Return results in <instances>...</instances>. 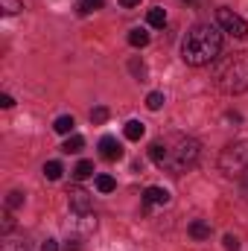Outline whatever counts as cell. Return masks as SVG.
<instances>
[{"label":"cell","mask_w":248,"mask_h":251,"mask_svg":"<svg viewBox=\"0 0 248 251\" xmlns=\"http://www.w3.org/2000/svg\"><path fill=\"white\" fill-rule=\"evenodd\" d=\"M41 251H59V243H56V240H44Z\"/></svg>","instance_id":"obj_26"},{"label":"cell","mask_w":248,"mask_h":251,"mask_svg":"<svg viewBox=\"0 0 248 251\" xmlns=\"http://www.w3.org/2000/svg\"><path fill=\"white\" fill-rule=\"evenodd\" d=\"M62 164H59V161H47V164H44V178H50V181H59V178H62Z\"/></svg>","instance_id":"obj_15"},{"label":"cell","mask_w":248,"mask_h":251,"mask_svg":"<svg viewBox=\"0 0 248 251\" xmlns=\"http://www.w3.org/2000/svg\"><path fill=\"white\" fill-rule=\"evenodd\" d=\"M0 105H3V108H12V105H15V100H12L9 94H3V97H0Z\"/></svg>","instance_id":"obj_27"},{"label":"cell","mask_w":248,"mask_h":251,"mask_svg":"<svg viewBox=\"0 0 248 251\" xmlns=\"http://www.w3.org/2000/svg\"><path fill=\"white\" fill-rule=\"evenodd\" d=\"M12 225H15V219L6 213V216H3V231H12Z\"/></svg>","instance_id":"obj_28"},{"label":"cell","mask_w":248,"mask_h":251,"mask_svg":"<svg viewBox=\"0 0 248 251\" xmlns=\"http://www.w3.org/2000/svg\"><path fill=\"white\" fill-rule=\"evenodd\" d=\"M240 178H243V196L248 199V167H246V173H243Z\"/></svg>","instance_id":"obj_29"},{"label":"cell","mask_w":248,"mask_h":251,"mask_svg":"<svg viewBox=\"0 0 248 251\" xmlns=\"http://www.w3.org/2000/svg\"><path fill=\"white\" fill-rule=\"evenodd\" d=\"M161 105H164V94H161V91H152V94L146 97V108H149V111H158Z\"/></svg>","instance_id":"obj_19"},{"label":"cell","mask_w":248,"mask_h":251,"mask_svg":"<svg viewBox=\"0 0 248 251\" xmlns=\"http://www.w3.org/2000/svg\"><path fill=\"white\" fill-rule=\"evenodd\" d=\"M167 146V158L161 164V170L173 173V176H181L187 170H193L198 164V155H201V143L196 137H187V134H173L164 140Z\"/></svg>","instance_id":"obj_2"},{"label":"cell","mask_w":248,"mask_h":251,"mask_svg":"<svg viewBox=\"0 0 248 251\" xmlns=\"http://www.w3.org/2000/svg\"><path fill=\"white\" fill-rule=\"evenodd\" d=\"M216 85L225 94H246L248 91V53H231L216 67Z\"/></svg>","instance_id":"obj_3"},{"label":"cell","mask_w":248,"mask_h":251,"mask_svg":"<svg viewBox=\"0 0 248 251\" xmlns=\"http://www.w3.org/2000/svg\"><path fill=\"white\" fill-rule=\"evenodd\" d=\"M222 243H225V251H240V240H237L234 234H225Z\"/></svg>","instance_id":"obj_25"},{"label":"cell","mask_w":248,"mask_h":251,"mask_svg":"<svg viewBox=\"0 0 248 251\" xmlns=\"http://www.w3.org/2000/svg\"><path fill=\"white\" fill-rule=\"evenodd\" d=\"M248 167V140H234L219 155V170L225 176H243Z\"/></svg>","instance_id":"obj_4"},{"label":"cell","mask_w":248,"mask_h":251,"mask_svg":"<svg viewBox=\"0 0 248 251\" xmlns=\"http://www.w3.org/2000/svg\"><path fill=\"white\" fill-rule=\"evenodd\" d=\"M140 0H120V6H125V9H131V6H137Z\"/></svg>","instance_id":"obj_30"},{"label":"cell","mask_w":248,"mask_h":251,"mask_svg":"<svg viewBox=\"0 0 248 251\" xmlns=\"http://www.w3.org/2000/svg\"><path fill=\"white\" fill-rule=\"evenodd\" d=\"M82 146H85V137H82V134H70V137L64 140L62 152H67V155L73 152V155H76V152H82Z\"/></svg>","instance_id":"obj_12"},{"label":"cell","mask_w":248,"mask_h":251,"mask_svg":"<svg viewBox=\"0 0 248 251\" xmlns=\"http://www.w3.org/2000/svg\"><path fill=\"white\" fill-rule=\"evenodd\" d=\"M222 53V32L210 24H196L181 41V59L193 67L210 64Z\"/></svg>","instance_id":"obj_1"},{"label":"cell","mask_w":248,"mask_h":251,"mask_svg":"<svg viewBox=\"0 0 248 251\" xmlns=\"http://www.w3.org/2000/svg\"><path fill=\"white\" fill-rule=\"evenodd\" d=\"M114 187H117V181H114L111 176H99V178H97V190H99V193H111Z\"/></svg>","instance_id":"obj_21"},{"label":"cell","mask_w":248,"mask_h":251,"mask_svg":"<svg viewBox=\"0 0 248 251\" xmlns=\"http://www.w3.org/2000/svg\"><path fill=\"white\" fill-rule=\"evenodd\" d=\"M149 158H152L158 167L164 164V158H167V146H164V140H155V143L149 146Z\"/></svg>","instance_id":"obj_13"},{"label":"cell","mask_w":248,"mask_h":251,"mask_svg":"<svg viewBox=\"0 0 248 251\" xmlns=\"http://www.w3.org/2000/svg\"><path fill=\"white\" fill-rule=\"evenodd\" d=\"M190 237H193V240H207V237H210V225L201 222V219H196V222L190 225Z\"/></svg>","instance_id":"obj_11"},{"label":"cell","mask_w":248,"mask_h":251,"mask_svg":"<svg viewBox=\"0 0 248 251\" xmlns=\"http://www.w3.org/2000/svg\"><path fill=\"white\" fill-rule=\"evenodd\" d=\"M123 134L128 137V140H140V137L146 134V126L140 123V120H128L125 128H123Z\"/></svg>","instance_id":"obj_9"},{"label":"cell","mask_w":248,"mask_h":251,"mask_svg":"<svg viewBox=\"0 0 248 251\" xmlns=\"http://www.w3.org/2000/svg\"><path fill=\"white\" fill-rule=\"evenodd\" d=\"M102 3H105V0H79V3H76V9H79L82 15H91V12L102 9Z\"/></svg>","instance_id":"obj_17"},{"label":"cell","mask_w":248,"mask_h":251,"mask_svg":"<svg viewBox=\"0 0 248 251\" xmlns=\"http://www.w3.org/2000/svg\"><path fill=\"white\" fill-rule=\"evenodd\" d=\"M143 201L146 204H167L170 201V193L164 187H146L143 190Z\"/></svg>","instance_id":"obj_8"},{"label":"cell","mask_w":248,"mask_h":251,"mask_svg":"<svg viewBox=\"0 0 248 251\" xmlns=\"http://www.w3.org/2000/svg\"><path fill=\"white\" fill-rule=\"evenodd\" d=\"M0 9H3V15H18L24 9V3L21 0H0Z\"/></svg>","instance_id":"obj_20"},{"label":"cell","mask_w":248,"mask_h":251,"mask_svg":"<svg viewBox=\"0 0 248 251\" xmlns=\"http://www.w3.org/2000/svg\"><path fill=\"white\" fill-rule=\"evenodd\" d=\"M88 176H94V164H91V161H79L76 170H73V178H76V181H85Z\"/></svg>","instance_id":"obj_14"},{"label":"cell","mask_w":248,"mask_h":251,"mask_svg":"<svg viewBox=\"0 0 248 251\" xmlns=\"http://www.w3.org/2000/svg\"><path fill=\"white\" fill-rule=\"evenodd\" d=\"M128 44H131V47H146V44H149V32L140 29V26L128 29Z\"/></svg>","instance_id":"obj_10"},{"label":"cell","mask_w":248,"mask_h":251,"mask_svg":"<svg viewBox=\"0 0 248 251\" xmlns=\"http://www.w3.org/2000/svg\"><path fill=\"white\" fill-rule=\"evenodd\" d=\"M67 201H70V210H73V213H79V216L91 213V193H88V190L70 187L67 190Z\"/></svg>","instance_id":"obj_6"},{"label":"cell","mask_w":248,"mask_h":251,"mask_svg":"<svg viewBox=\"0 0 248 251\" xmlns=\"http://www.w3.org/2000/svg\"><path fill=\"white\" fill-rule=\"evenodd\" d=\"M216 21H219V29L222 32H231L234 38H246L248 35V21L246 18H240L234 9H228V6H219L216 9Z\"/></svg>","instance_id":"obj_5"},{"label":"cell","mask_w":248,"mask_h":251,"mask_svg":"<svg viewBox=\"0 0 248 251\" xmlns=\"http://www.w3.org/2000/svg\"><path fill=\"white\" fill-rule=\"evenodd\" d=\"M105 120H108V108H105V105H99V108L91 111V123L94 126H102Z\"/></svg>","instance_id":"obj_22"},{"label":"cell","mask_w":248,"mask_h":251,"mask_svg":"<svg viewBox=\"0 0 248 251\" xmlns=\"http://www.w3.org/2000/svg\"><path fill=\"white\" fill-rule=\"evenodd\" d=\"M128 70H131V73H134V76H137L140 82H146V64H143V62L131 59V62H128Z\"/></svg>","instance_id":"obj_23"},{"label":"cell","mask_w":248,"mask_h":251,"mask_svg":"<svg viewBox=\"0 0 248 251\" xmlns=\"http://www.w3.org/2000/svg\"><path fill=\"white\" fill-rule=\"evenodd\" d=\"M21 204H24V193L12 190V193L6 196V207H21Z\"/></svg>","instance_id":"obj_24"},{"label":"cell","mask_w":248,"mask_h":251,"mask_svg":"<svg viewBox=\"0 0 248 251\" xmlns=\"http://www.w3.org/2000/svg\"><path fill=\"white\" fill-rule=\"evenodd\" d=\"M99 155H102L105 161H120V158H123V143H120L117 137L105 134V137L99 140Z\"/></svg>","instance_id":"obj_7"},{"label":"cell","mask_w":248,"mask_h":251,"mask_svg":"<svg viewBox=\"0 0 248 251\" xmlns=\"http://www.w3.org/2000/svg\"><path fill=\"white\" fill-rule=\"evenodd\" d=\"M73 117H67V114H64V117H59V120H56V123H53V128H56V131H59V134H70V131H73Z\"/></svg>","instance_id":"obj_18"},{"label":"cell","mask_w":248,"mask_h":251,"mask_svg":"<svg viewBox=\"0 0 248 251\" xmlns=\"http://www.w3.org/2000/svg\"><path fill=\"white\" fill-rule=\"evenodd\" d=\"M146 21H149V26H164L167 24V12L164 9H149Z\"/></svg>","instance_id":"obj_16"}]
</instances>
